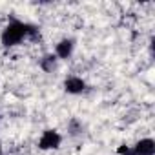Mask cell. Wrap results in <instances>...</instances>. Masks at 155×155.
<instances>
[{
  "label": "cell",
  "instance_id": "cell-1",
  "mask_svg": "<svg viewBox=\"0 0 155 155\" xmlns=\"http://www.w3.org/2000/svg\"><path fill=\"white\" fill-rule=\"evenodd\" d=\"M28 40V22L11 20L0 33V42L4 48H15Z\"/></svg>",
  "mask_w": 155,
  "mask_h": 155
},
{
  "label": "cell",
  "instance_id": "cell-2",
  "mask_svg": "<svg viewBox=\"0 0 155 155\" xmlns=\"http://www.w3.org/2000/svg\"><path fill=\"white\" fill-rule=\"evenodd\" d=\"M62 144V135L57 130H44L40 139H38V148L48 151V150H57Z\"/></svg>",
  "mask_w": 155,
  "mask_h": 155
},
{
  "label": "cell",
  "instance_id": "cell-3",
  "mask_svg": "<svg viewBox=\"0 0 155 155\" xmlns=\"http://www.w3.org/2000/svg\"><path fill=\"white\" fill-rule=\"evenodd\" d=\"M84 90H86V81L82 79V77H77V75L66 77V81H64V91L66 93L81 95V93H84Z\"/></svg>",
  "mask_w": 155,
  "mask_h": 155
},
{
  "label": "cell",
  "instance_id": "cell-4",
  "mask_svg": "<svg viewBox=\"0 0 155 155\" xmlns=\"http://www.w3.org/2000/svg\"><path fill=\"white\" fill-rule=\"evenodd\" d=\"M130 155H155V140L146 137L130 146Z\"/></svg>",
  "mask_w": 155,
  "mask_h": 155
},
{
  "label": "cell",
  "instance_id": "cell-5",
  "mask_svg": "<svg viewBox=\"0 0 155 155\" xmlns=\"http://www.w3.org/2000/svg\"><path fill=\"white\" fill-rule=\"evenodd\" d=\"M75 51V40L73 38H62L57 46H55V57L60 60H66L73 55Z\"/></svg>",
  "mask_w": 155,
  "mask_h": 155
},
{
  "label": "cell",
  "instance_id": "cell-6",
  "mask_svg": "<svg viewBox=\"0 0 155 155\" xmlns=\"http://www.w3.org/2000/svg\"><path fill=\"white\" fill-rule=\"evenodd\" d=\"M57 60H58V58H57L53 53H51V55H44V57L40 58V68H42L46 73H51V71L57 68Z\"/></svg>",
  "mask_w": 155,
  "mask_h": 155
},
{
  "label": "cell",
  "instance_id": "cell-7",
  "mask_svg": "<svg viewBox=\"0 0 155 155\" xmlns=\"http://www.w3.org/2000/svg\"><path fill=\"white\" fill-rule=\"evenodd\" d=\"M68 130H69L71 135H79V133H82V124L77 120V119H71L69 124H68Z\"/></svg>",
  "mask_w": 155,
  "mask_h": 155
},
{
  "label": "cell",
  "instance_id": "cell-8",
  "mask_svg": "<svg viewBox=\"0 0 155 155\" xmlns=\"http://www.w3.org/2000/svg\"><path fill=\"white\" fill-rule=\"evenodd\" d=\"M117 153H119V155H130V146H128V144H120V146L117 148Z\"/></svg>",
  "mask_w": 155,
  "mask_h": 155
},
{
  "label": "cell",
  "instance_id": "cell-9",
  "mask_svg": "<svg viewBox=\"0 0 155 155\" xmlns=\"http://www.w3.org/2000/svg\"><path fill=\"white\" fill-rule=\"evenodd\" d=\"M0 155H2V142H0Z\"/></svg>",
  "mask_w": 155,
  "mask_h": 155
}]
</instances>
